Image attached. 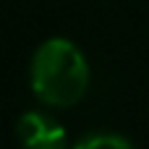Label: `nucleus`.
<instances>
[{"label": "nucleus", "instance_id": "obj_1", "mask_svg": "<svg viewBox=\"0 0 149 149\" xmlns=\"http://www.w3.org/2000/svg\"><path fill=\"white\" fill-rule=\"evenodd\" d=\"M29 84L34 97L47 107H71L86 97L89 60L76 42L50 37L31 55Z\"/></svg>", "mask_w": 149, "mask_h": 149}, {"label": "nucleus", "instance_id": "obj_2", "mask_svg": "<svg viewBox=\"0 0 149 149\" xmlns=\"http://www.w3.org/2000/svg\"><path fill=\"white\" fill-rule=\"evenodd\" d=\"M16 136L21 149H68L65 128L45 113L29 110L18 118Z\"/></svg>", "mask_w": 149, "mask_h": 149}, {"label": "nucleus", "instance_id": "obj_3", "mask_svg": "<svg viewBox=\"0 0 149 149\" xmlns=\"http://www.w3.org/2000/svg\"><path fill=\"white\" fill-rule=\"evenodd\" d=\"M73 149H136L131 139L120 136V134H110V131H97L89 134L84 139H79Z\"/></svg>", "mask_w": 149, "mask_h": 149}]
</instances>
